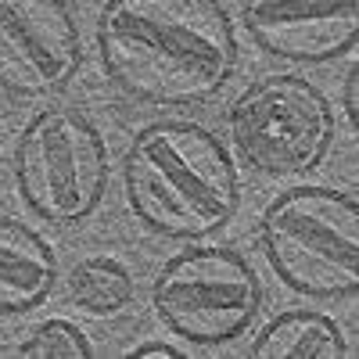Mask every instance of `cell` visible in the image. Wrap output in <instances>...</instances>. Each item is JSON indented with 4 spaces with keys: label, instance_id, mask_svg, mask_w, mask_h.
<instances>
[{
    "label": "cell",
    "instance_id": "obj_1",
    "mask_svg": "<svg viewBox=\"0 0 359 359\" xmlns=\"http://www.w3.org/2000/svg\"><path fill=\"white\" fill-rule=\"evenodd\" d=\"M97 54L108 83L140 104H205L233 79L241 50L216 0H108Z\"/></svg>",
    "mask_w": 359,
    "mask_h": 359
},
{
    "label": "cell",
    "instance_id": "obj_2",
    "mask_svg": "<svg viewBox=\"0 0 359 359\" xmlns=\"http://www.w3.org/2000/svg\"><path fill=\"white\" fill-rule=\"evenodd\" d=\"M133 219L165 241H205L241 208V180L226 144L201 123H147L123 155Z\"/></svg>",
    "mask_w": 359,
    "mask_h": 359
},
{
    "label": "cell",
    "instance_id": "obj_3",
    "mask_svg": "<svg viewBox=\"0 0 359 359\" xmlns=\"http://www.w3.org/2000/svg\"><path fill=\"white\" fill-rule=\"evenodd\" d=\"M259 241L284 287L309 298L359 294V198L338 187H287L262 208Z\"/></svg>",
    "mask_w": 359,
    "mask_h": 359
},
{
    "label": "cell",
    "instance_id": "obj_4",
    "mask_svg": "<svg viewBox=\"0 0 359 359\" xmlns=\"http://www.w3.org/2000/svg\"><path fill=\"white\" fill-rule=\"evenodd\" d=\"M11 176L29 212L50 226H79L101 208L111 180L108 144L79 108L47 104L22 126Z\"/></svg>",
    "mask_w": 359,
    "mask_h": 359
},
{
    "label": "cell",
    "instance_id": "obj_5",
    "mask_svg": "<svg viewBox=\"0 0 359 359\" xmlns=\"http://www.w3.org/2000/svg\"><path fill=\"white\" fill-rule=\"evenodd\" d=\"M262 280L226 245H191L172 255L151 284L155 316L187 345L216 348L241 338L262 313Z\"/></svg>",
    "mask_w": 359,
    "mask_h": 359
},
{
    "label": "cell",
    "instance_id": "obj_6",
    "mask_svg": "<svg viewBox=\"0 0 359 359\" xmlns=\"http://www.w3.org/2000/svg\"><path fill=\"white\" fill-rule=\"evenodd\" d=\"M233 151L266 176H309L334 144V108L327 94L294 72L245 86L230 108Z\"/></svg>",
    "mask_w": 359,
    "mask_h": 359
},
{
    "label": "cell",
    "instance_id": "obj_7",
    "mask_svg": "<svg viewBox=\"0 0 359 359\" xmlns=\"http://www.w3.org/2000/svg\"><path fill=\"white\" fill-rule=\"evenodd\" d=\"M86 62L83 33L62 0H0V90L11 97L65 94Z\"/></svg>",
    "mask_w": 359,
    "mask_h": 359
},
{
    "label": "cell",
    "instance_id": "obj_8",
    "mask_svg": "<svg viewBox=\"0 0 359 359\" xmlns=\"http://www.w3.org/2000/svg\"><path fill=\"white\" fill-rule=\"evenodd\" d=\"M245 33L269 57L291 65L338 62L359 43L355 0H259L241 15Z\"/></svg>",
    "mask_w": 359,
    "mask_h": 359
},
{
    "label": "cell",
    "instance_id": "obj_9",
    "mask_svg": "<svg viewBox=\"0 0 359 359\" xmlns=\"http://www.w3.org/2000/svg\"><path fill=\"white\" fill-rule=\"evenodd\" d=\"M62 266L43 237L18 219H0V316H22L43 306Z\"/></svg>",
    "mask_w": 359,
    "mask_h": 359
},
{
    "label": "cell",
    "instance_id": "obj_10",
    "mask_svg": "<svg viewBox=\"0 0 359 359\" xmlns=\"http://www.w3.org/2000/svg\"><path fill=\"white\" fill-rule=\"evenodd\" d=\"M252 359H348L341 327L316 309H284L252 341Z\"/></svg>",
    "mask_w": 359,
    "mask_h": 359
},
{
    "label": "cell",
    "instance_id": "obj_11",
    "mask_svg": "<svg viewBox=\"0 0 359 359\" xmlns=\"http://www.w3.org/2000/svg\"><path fill=\"white\" fill-rule=\"evenodd\" d=\"M65 302L86 316H111L133 302V273L111 255H90L65 277Z\"/></svg>",
    "mask_w": 359,
    "mask_h": 359
},
{
    "label": "cell",
    "instance_id": "obj_12",
    "mask_svg": "<svg viewBox=\"0 0 359 359\" xmlns=\"http://www.w3.org/2000/svg\"><path fill=\"white\" fill-rule=\"evenodd\" d=\"M11 355L18 359H94V345L69 320H43Z\"/></svg>",
    "mask_w": 359,
    "mask_h": 359
},
{
    "label": "cell",
    "instance_id": "obj_13",
    "mask_svg": "<svg viewBox=\"0 0 359 359\" xmlns=\"http://www.w3.org/2000/svg\"><path fill=\"white\" fill-rule=\"evenodd\" d=\"M126 359H184V352L169 341H144L133 352H126Z\"/></svg>",
    "mask_w": 359,
    "mask_h": 359
},
{
    "label": "cell",
    "instance_id": "obj_14",
    "mask_svg": "<svg viewBox=\"0 0 359 359\" xmlns=\"http://www.w3.org/2000/svg\"><path fill=\"white\" fill-rule=\"evenodd\" d=\"M345 115L352 118V133L359 130V65H352L345 79Z\"/></svg>",
    "mask_w": 359,
    "mask_h": 359
}]
</instances>
